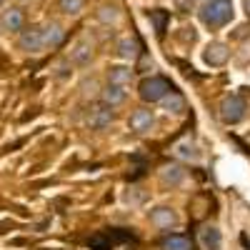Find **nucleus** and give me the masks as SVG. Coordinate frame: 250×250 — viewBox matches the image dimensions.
I'll return each mask as SVG.
<instances>
[{
  "label": "nucleus",
  "instance_id": "nucleus-1",
  "mask_svg": "<svg viewBox=\"0 0 250 250\" xmlns=\"http://www.w3.org/2000/svg\"><path fill=\"white\" fill-rule=\"evenodd\" d=\"M198 18H200V23H203L205 28H210V30L225 28V25L235 18L233 0H208V3L200 5Z\"/></svg>",
  "mask_w": 250,
  "mask_h": 250
},
{
  "label": "nucleus",
  "instance_id": "nucleus-2",
  "mask_svg": "<svg viewBox=\"0 0 250 250\" xmlns=\"http://www.w3.org/2000/svg\"><path fill=\"white\" fill-rule=\"evenodd\" d=\"M170 90H173L170 80H165V78H160V75L145 78V80H140V85H138L140 100H143V103H150V105H153V103H160Z\"/></svg>",
  "mask_w": 250,
  "mask_h": 250
},
{
  "label": "nucleus",
  "instance_id": "nucleus-3",
  "mask_svg": "<svg viewBox=\"0 0 250 250\" xmlns=\"http://www.w3.org/2000/svg\"><path fill=\"white\" fill-rule=\"evenodd\" d=\"M245 110H248V105H245V100L240 95H225L220 100V105H218V115H220V120L225 125L243 123L245 120Z\"/></svg>",
  "mask_w": 250,
  "mask_h": 250
},
{
  "label": "nucleus",
  "instance_id": "nucleus-4",
  "mask_svg": "<svg viewBox=\"0 0 250 250\" xmlns=\"http://www.w3.org/2000/svg\"><path fill=\"white\" fill-rule=\"evenodd\" d=\"M18 48L28 55L45 53V40H43V25H30L18 33Z\"/></svg>",
  "mask_w": 250,
  "mask_h": 250
},
{
  "label": "nucleus",
  "instance_id": "nucleus-5",
  "mask_svg": "<svg viewBox=\"0 0 250 250\" xmlns=\"http://www.w3.org/2000/svg\"><path fill=\"white\" fill-rule=\"evenodd\" d=\"M228 58H230V48H228L225 43H208L205 50H203V62L205 65H210V68H220L228 62Z\"/></svg>",
  "mask_w": 250,
  "mask_h": 250
},
{
  "label": "nucleus",
  "instance_id": "nucleus-6",
  "mask_svg": "<svg viewBox=\"0 0 250 250\" xmlns=\"http://www.w3.org/2000/svg\"><path fill=\"white\" fill-rule=\"evenodd\" d=\"M115 120V113L110 105H105V103H100V105L90 108V115H88V125L93 130H105L110 128V123Z\"/></svg>",
  "mask_w": 250,
  "mask_h": 250
},
{
  "label": "nucleus",
  "instance_id": "nucleus-7",
  "mask_svg": "<svg viewBox=\"0 0 250 250\" xmlns=\"http://www.w3.org/2000/svg\"><path fill=\"white\" fill-rule=\"evenodd\" d=\"M150 223L158 228V230H173V228L178 225V215L173 208L168 205H158L150 210Z\"/></svg>",
  "mask_w": 250,
  "mask_h": 250
},
{
  "label": "nucleus",
  "instance_id": "nucleus-8",
  "mask_svg": "<svg viewBox=\"0 0 250 250\" xmlns=\"http://www.w3.org/2000/svg\"><path fill=\"white\" fill-rule=\"evenodd\" d=\"M128 125H130L133 133H150L153 125H155V115H153V110H148V108H138V110H133Z\"/></svg>",
  "mask_w": 250,
  "mask_h": 250
},
{
  "label": "nucleus",
  "instance_id": "nucleus-9",
  "mask_svg": "<svg viewBox=\"0 0 250 250\" xmlns=\"http://www.w3.org/2000/svg\"><path fill=\"white\" fill-rule=\"evenodd\" d=\"M0 28L8 30V33H20L25 28V15L20 8H8L3 13V18H0Z\"/></svg>",
  "mask_w": 250,
  "mask_h": 250
},
{
  "label": "nucleus",
  "instance_id": "nucleus-10",
  "mask_svg": "<svg viewBox=\"0 0 250 250\" xmlns=\"http://www.w3.org/2000/svg\"><path fill=\"white\" fill-rule=\"evenodd\" d=\"M93 45L88 43V40H78V43L73 45V50H70V62L73 65H78V68H85V65H90L93 62Z\"/></svg>",
  "mask_w": 250,
  "mask_h": 250
},
{
  "label": "nucleus",
  "instance_id": "nucleus-11",
  "mask_svg": "<svg viewBox=\"0 0 250 250\" xmlns=\"http://www.w3.org/2000/svg\"><path fill=\"white\" fill-rule=\"evenodd\" d=\"M43 40H45V50H55L62 45V40H65V30H62L60 23H43Z\"/></svg>",
  "mask_w": 250,
  "mask_h": 250
},
{
  "label": "nucleus",
  "instance_id": "nucleus-12",
  "mask_svg": "<svg viewBox=\"0 0 250 250\" xmlns=\"http://www.w3.org/2000/svg\"><path fill=\"white\" fill-rule=\"evenodd\" d=\"M125 98H128V90H125L123 85H115V83H108V85L100 90V103H105V105H110V108L123 105Z\"/></svg>",
  "mask_w": 250,
  "mask_h": 250
},
{
  "label": "nucleus",
  "instance_id": "nucleus-13",
  "mask_svg": "<svg viewBox=\"0 0 250 250\" xmlns=\"http://www.w3.org/2000/svg\"><path fill=\"white\" fill-rule=\"evenodd\" d=\"M183 180H185L183 165H178V163H168V165H163V168H160V183H163V185L178 188Z\"/></svg>",
  "mask_w": 250,
  "mask_h": 250
},
{
  "label": "nucleus",
  "instance_id": "nucleus-14",
  "mask_svg": "<svg viewBox=\"0 0 250 250\" xmlns=\"http://www.w3.org/2000/svg\"><path fill=\"white\" fill-rule=\"evenodd\" d=\"M133 78H135V70H130L128 65H113L108 70V83H115V85H123V88H128Z\"/></svg>",
  "mask_w": 250,
  "mask_h": 250
},
{
  "label": "nucleus",
  "instance_id": "nucleus-15",
  "mask_svg": "<svg viewBox=\"0 0 250 250\" xmlns=\"http://www.w3.org/2000/svg\"><path fill=\"white\" fill-rule=\"evenodd\" d=\"M143 48H140V40L138 38H123L120 43H118V55L123 58V60H135V58H140L143 53H140Z\"/></svg>",
  "mask_w": 250,
  "mask_h": 250
},
{
  "label": "nucleus",
  "instance_id": "nucleus-16",
  "mask_svg": "<svg viewBox=\"0 0 250 250\" xmlns=\"http://www.w3.org/2000/svg\"><path fill=\"white\" fill-rule=\"evenodd\" d=\"M160 105H163V110L168 113V115H183V110H185V98H183L180 93L170 90L168 95L160 100Z\"/></svg>",
  "mask_w": 250,
  "mask_h": 250
},
{
  "label": "nucleus",
  "instance_id": "nucleus-17",
  "mask_svg": "<svg viewBox=\"0 0 250 250\" xmlns=\"http://www.w3.org/2000/svg\"><path fill=\"white\" fill-rule=\"evenodd\" d=\"M200 243L205 245V250H218L220 243H223V235H220V230H218V225H203Z\"/></svg>",
  "mask_w": 250,
  "mask_h": 250
},
{
  "label": "nucleus",
  "instance_id": "nucleus-18",
  "mask_svg": "<svg viewBox=\"0 0 250 250\" xmlns=\"http://www.w3.org/2000/svg\"><path fill=\"white\" fill-rule=\"evenodd\" d=\"M160 248H163V250H193V238L175 233V235H168V238H165Z\"/></svg>",
  "mask_w": 250,
  "mask_h": 250
},
{
  "label": "nucleus",
  "instance_id": "nucleus-19",
  "mask_svg": "<svg viewBox=\"0 0 250 250\" xmlns=\"http://www.w3.org/2000/svg\"><path fill=\"white\" fill-rule=\"evenodd\" d=\"M148 18H150V23L155 25V35H158V38H163V35H165V30H168V23H170L168 10L155 8V10H150V13H148Z\"/></svg>",
  "mask_w": 250,
  "mask_h": 250
},
{
  "label": "nucleus",
  "instance_id": "nucleus-20",
  "mask_svg": "<svg viewBox=\"0 0 250 250\" xmlns=\"http://www.w3.org/2000/svg\"><path fill=\"white\" fill-rule=\"evenodd\" d=\"M175 155L180 160H190V163H198L200 160V148L193 143V140H183L178 148H175Z\"/></svg>",
  "mask_w": 250,
  "mask_h": 250
},
{
  "label": "nucleus",
  "instance_id": "nucleus-21",
  "mask_svg": "<svg viewBox=\"0 0 250 250\" xmlns=\"http://www.w3.org/2000/svg\"><path fill=\"white\" fill-rule=\"evenodd\" d=\"M95 15H98V20H100L103 25H115L118 18H120V10L115 5H100Z\"/></svg>",
  "mask_w": 250,
  "mask_h": 250
},
{
  "label": "nucleus",
  "instance_id": "nucleus-22",
  "mask_svg": "<svg viewBox=\"0 0 250 250\" xmlns=\"http://www.w3.org/2000/svg\"><path fill=\"white\" fill-rule=\"evenodd\" d=\"M58 8L65 15H80L85 8V0H58Z\"/></svg>",
  "mask_w": 250,
  "mask_h": 250
},
{
  "label": "nucleus",
  "instance_id": "nucleus-23",
  "mask_svg": "<svg viewBox=\"0 0 250 250\" xmlns=\"http://www.w3.org/2000/svg\"><path fill=\"white\" fill-rule=\"evenodd\" d=\"M113 243H115V238H113L110 233H100V235H95V238L90 240V245H93L95 250H110Z\"/></svg>",
  "mask_w": 250,
  "mask_h": 250
},
{
  "label": "nucleus",
  "instance_id": "nucleus-24",
  "mask_svg": "<svg viewBox=\"0 0 250 250\" xmlns=\"http://www.w3.org/2000/svg\"><path fill=\"white\" fill-rule=\"evenodd\" d=\"M70 65H73L70 58H68V60H60V62H58V68H55V78H60V80H62V78H68V75H70Z\"/></svg>",
  "mask_w": 250,
  "mask_h": 250
},
{
  "label": "nucleus",
  "instance_id": "nucleus-25",
  "mask_svg": "<svg viewBox=\"0 0 250 250\" xmlns=\"http://www.w3.org/2000/svg\"><path fill=\"white\" fill-rule=\"evenodd\" d=\"M195 5H198V0H175V10L180 13H190Z\"/></svg>",
  "mask_w": 250,
  "mask_h": 250
},
{
  "label": "nucleus",
  "instance_id": "nucleus-26",
  "mask_svg": "<svg viewBox=\"0 0 250 250\" xmlns=\"http://www.w3.org/2000/svg\"><path fill=\"white\" fill-rule=\"evenodd\" d=\"M243 5H245V15L250 18V0H243Z\"/></svg>",
  "mask_w": 250,
  "mask_h": 250
},
{
  "label": "nucleus",
  "instance_id": "nucleus-27",
  "mask_svg": "<svg viewBox=\"0 0 250 250\" xmlns=\"http://www.w3.org/2000/svg\"><path fill=\"white\" fill-rule=\"evenodd\" d=\"M3 3H5V0H0V5H3Z\"/></svg>",
  "mask_w": 250,
  "mask_h": 250
}]
</instances>
